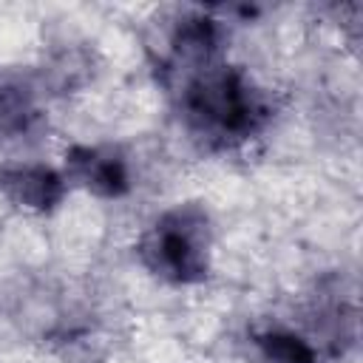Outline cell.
I'll list each match as a JSON object with an SVG mask.
<instances>
[{"mask_svg": "<svg viewBox=\"0 0 363 363\" xmlns=\"http://www.w3.org/2000/svg\"><path fill=\"white\" fill-rule=\"evenodd\" d=\"M182 111L187 128L216 147H233L255 136L267 119V96L255 82L233 65L210 62L187 74L182 88Z\"/></svg>", "mask_w": 363, "mask_h": 363, "instance_id": "1", "label": "cell"}, {"mask_svg": "<svg viewBox=\"0 0 363 363\" xmlns=\"http://www.w3.org/2000/svg\"><path fill=\"white\" fill-rule=\"evenodd\" d=\"M139 261L162 281L199 284L210 269V218L196 204L162 213L136 244Z\"/></svg>", "mask_w": 363, "mask_h": 363, "instance_id": "2", "label": "cell"}, {"mask_svg": "<svg viewBox=\"0 0 363 363\" xmlns=\"http://www.w3.org/2000/svg\"><path fill=\"white\" fill-rule=\"evenodd\" d=\"M68 179L102 199H119L130 190V170L119 150L105 145H74L65 153Z\"/></svg>", "mask_w": 363, "mask_h": 363, "instance_id": "3", "label": "cell"}, {"mask_svg": "<svg viewBox=\"0 0 363 363\" xmlns=\"http://www.w3.org/2000/svg\"><path fill=\"white\" fill-rule=\"evenodd\" d=\"M65 176L48 164L23 162L0 167V193L31 213H48L65 199Z\"/></svg>", "mask_w": 363, "mask_h": 363, "instance_id": "4", "label": "cell"}, {"mask_svg": "<svg viewBox=\"0 0 363 363\" xmlns=\"http://www.w3.org/2000/svg\"><path fill=\"white\" fill-rule=\"evenodd\" d=\"M221 40H224V28H221L218 17H213L207 11H187L170 28V37H167L170 62L176 68L184 65L193 74V71L216 62Z\"/></svg>", "mask_w": 363, "mask_h": 363, "instance_id": "5", "label": "cell"}, {"mask_svg": "<svg viewBox=\"0 0 363 363\" xmlns=\"http://www.w3.org/2000/svg\"><path fill=\"white\" fill-rule=\"evenodd\" d=\"M40 125L34 88L26 77L0 68V130L31 133Z\"/></svg>", "mask_w": 363, "mask_h": 363, "instance_id": "6", "label": "cell"}, {"mask_svg": "<svg viewBox=\"0 0 363 363\" xmlns=\"http://www.w3.org/2000/svg\"><path fill=\"white\" fill-rule=\"evenodd\" d=\"M255 343L267 363H318V349L292 329H264Z\"/></svg>", "mask_w": 363, "mask_h": 363, "instance_id": "7", "label": "cell"}]
</instances>
